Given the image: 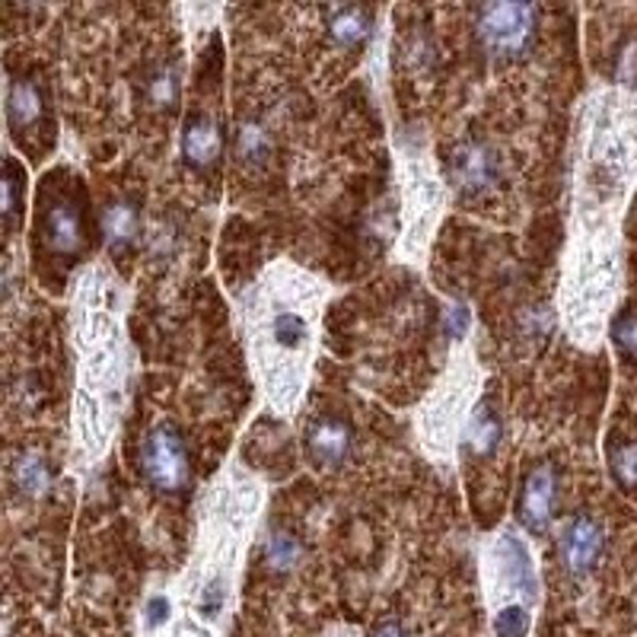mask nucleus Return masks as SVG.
I'll return each mask as SVG.
<instances>
[{
  "mask_svg": "<svg viewBox=\"0 0 637 637\" xmlns=\"http://www.w3.org/2000/svg\"><path fill=\"white\" fill-rule=\"evenodd\" d=\"M475 29L488 55L513 61L535 45L539 10L532 3H485L475 17Z\"/></svg>",
  "mask_w": 637,
  "mask_h": 637,
  "instance_id": "nucleus-1",
  "label": "nucleus"
},
{
  "mask_svg": "<svg viewBox=\"0 0 637 637\" xmlns=\"http://www.w3.org/2000/svg\"><path fill=\"white\" fill-rule=\"evenodd\" d=\"M449 179H453L456 192L466 198L488 194L500 182L498 150L485 140H463L449 153Z\"/></svg>",
  "mask_w": 637,
  "mask_h": 637,
  "instance_id": "nucleus-4",
  "label": "nucleus"
},
{
  "mask_svg": "<svg viewBox=\"0 0 637 637\" xmlns=\"http://www.w3.org/2000/svg\"><path fill=\"white\" fill-rule=\"evenodd\" d=\"M140 469L147 475V481L163 495L185 491L192 481V453L182 431L172 424L153 427L140 446Z\"/></svg>",
  "mask_w": 637,
  "mask_h": 637,
  "instance_id": "nucleus-2",
  "label": "nucleus"
},
{
  "mask_svg": "<svg viewBox=\"0 0 637 637\" xmlns=\"http://www.w3.org/2000/svg\"><path fill=\"white\" fill-rule=\"evenodd\" d=\"M103 240L112 255L135 252L140 240V208L128 198H115L103 211Z\"/></svg>",
  "mask_w": 637,
  "mask_h": 637,
  "instance_id": "nucleus-10",
  "label": "nucleus"
},
{
  "mask_svg": "<svg viewBox=\"0 0 637 637\" xmlns=\"http://www.w3.org/2000/svg\"><path fill=\"white\" fill-rule=\"evenodd\" d=\"M354 446V431L344 417L338 415H319L316 421H309L306 427V453L312 463L338 469Z\"/></svg>",
  "mask_w": 637,
  "mask_h": 637,
  "instance_id": "nucleus-8",
  "label": "nucleus"
},
{
  "mask_svg": "<svg viewBox=\"0 0 637 637\" xmlns=\"http://www.w3.org/2000/svg\"><path fill=\"white\" fill-rule=\"evenodd\" d=\"M275 341L280 348H300L306 341V322L297 312H277Z\"/></svg>",
  "mask_w": 637,
  "mask_h": 637,
  "instance_id": "nucleus-20",
  "label": "nucleus"
},
{
  "mask_svg": "<svg viewBox=\"0 0 637 637\" xmlns=\"http://www.w3.org/2000/svg\"><path fill=\"white\" fill-rule=\"evenodd\" d=\"M609 471H612V478H615L625 491H635L637 488V440L612 446Z\"/></svg>",
  "mask_w": 637,
  "mask_h": 637,
  "instance_id": "nucleus-19",
  "label": "nucleus"
},
{
  "mask_svg": "<svg viewBox=\"0 0 637 637\" xmlns=\"http://www.w3.org/2000/svg\"><path fill=\"white\" fill-rule=\"evenodd\" d=\"M500 558H503V571H507L510 586H517L529 599H535V574H532L527 545L517 535H507V539H500Z\"/></svg>",
  "mask_w": 637,
  "mask_h": 637,
  "instance_id": "nucleus-14",
  "label": "nucleus"
},
{
  "mask_svg": "<svg viewBox=\"0 0 637 637\" xmlns=\"http://www.w3.org/2000/svg\"><path fill=\"white\" fill-rule=\"evenodd\" d=\"M169 618V603L163 596H157V599H150V606H147V625H163Z\"/></svg>",
  "mask_w": 637,
  "mask_h": 637,
  "instance_id": "nucleus-26",
  "label": "nucleus"
},
{
  "mask_svg": "<svg viewBox=\"0 0 637 637\" xmlns=\"http://www.w3.org/2000/svg\"><path fill=\"white\" fill-rule=\"evenodd\" d=\"M554 503H558V469H554V463H539L520 488L517 520L523 523V529L542 535L552 523Z\"/></svg>",
  "mask_w": 637,
  "mask_h": 637,
  "instance_id": "nucleus-5",
  "label": "nucleus"
},
{
  "mask_svg": "<svg viewBox=\"0 0 637 637\" xmlns=\"http://www.w3.org/2000/svg\"><path fill=\"white\" fill-rule=\"evenodd\" d=\"M20 201H23V167L13 157H7V163H3V223H7V230L17 226L20 208H23Z\"/></svg>",
  "mask_w": 637,
  "mask_h": 637,
  "instance_id": "nucleus-18",
  "label": "nucleus"
},
{
  "mask_svg": "<svg viewBox=\"0 0 637 637\" xmlns=\"http://www.w3.org/2000/svg\"><path fill=\"white\" fill-rule=\"evenodd\" d=\"M495 631L498 637H527L529 635V615L523 606H507L495 618Z\"/></svg>",
  "mask_w": 637,
  "mask_h": 637,
  "instance_id": "nucleus-22",
  "label": "nucleus"
},
{
  "mask_svg": "<svg viewBox=\"0 0 637 637\" xmlns=\"http://www.w3.org/2000/svg\"><path fill=\"white\" fill-rule=\"evenodd\" d=\"M329 39L341 49H363L373 35V13L367 7H335L329 10Z\"/></svg>",
  "mask_w": 637,
  "mask_h": 637,
  "instance_id": "nucleus-11",
  "label": "nucleus"
},
{
  "mask_svg": "<svg viewBox=\"0 0 637 637\" xmlns=\"http://www.w3.org/2000/svg\"><path fill=\"white\" fill-rule=\"evenodd\" d=\"M39 236L61 258H74L86 250V211L84 201L71 192H55L39 208Z\"/></svg>",
  "mask_w": 637,
  "mask_h": 637,
  "instance_id": "nucleus-3",
  "label": "nucleus"
},
{
  "mask_svg": "<svg viewBox=\"0 0 637 637\" xmlns=\"http://www.w3.org/2000/svg\"><path fill=\"white\" fill-rule=\"evenodd\" d=\"M615 77L637 86V35H631L628 42L618 45V52H615Z\"/></svg>",
  "mask_w": 637,
  "mask_h": 637,
  "instance_id": "nucleus-23",
  "label": "nucleus"
},
{
  "mask_svg": "<svg viewBox=\"0 0 637 637\" xmlns=\"http://www.w3.org/2000/svg\"><path fill=\"white\" fill-rule=\"evenodd\" d=\"M612 341L618 344V351H625L628 358H637V312H622L612 322Z\"/></svg>",
  "mask_w": 637,
  "mask_h": 637,
  "instance_id": "nucleus-21",
  "label": "nucleus"
},
{
  "mask_svg": "<svg viewBox=\"0 0 637 637\" xmlns=\"http://www.w3.org/2000/svg\"><path fill=\"white\" fill-rule=\"evenodd\" d=\"M179 89H182V74L176 61H160L147 71L144 77V103L153 112H169L179 103Z\"/></svg>",
  "mask_w": 637,
  "mask_h": 637,
  "instance_id": "nucleus-12",
  "label": "nucleus"
},
{
  "mask_svg": "<svg viewBox=\"0 0 637 637\" xmlns=\"http://www.w3.org/2000/svg\"><path fill=\"white\" fill-rule=\"evenodd\" d=\"M262 558H265V567L275 571V574H287L300 564L304 558V545L294 532L287 529H275L265 535V545H262Z\"/></svg>",
  "mask_w": 637,
  "mask_h": 637,
  "instance_id": "nucleus-16",
  "label": "nucleus"
},
{
  "mask_svg": "<svg viewBox=\"0 0 637 637\" xmlns=\"http://www.w3.org/2000/svg\"><path fill=\"white\" fill-rule=\"evenodd\" d=\"M221 603H223V586L217 581L208 583V586H204V596H201V612L214 618V615L221 612Z\"/></svg>",
  "mask_w": 637,
  "mask_h": 637,
  "instance_id": "nucleus-25",
  "label": "nucleus"
},
{
  "mask_svg": "<svg viewBox=\"0 0 637 637\" xmlns=\"http://www.w3.org/2000/svg\"><path fill=\"white\" fill-rule=\"evenodd\" d=\"M49 96L45 86L32 74H13L7 81V125L20 140H26V131H35V125L45 121Z\"/></svg>",
  "mask_w": 637,
  "mask_h": 637,
  "instance_id": "nucleus-7",
  "label": "nucleus"
},
{
  "mask_svg": "<svg viewBox=\"0 0 637 637\" xmlns=\"http://www.w3.org/2000/svg\"><path fill=\"white\" fill-rule=\"evenodd\" d=\"M370 637H405V628H402L395 618H389V622H380V625L370 631Z\"/></svg>",
  "mask_w": 637,
  "mask_h": 637,
  "instance_id": "nucleus-27",
  "label": "nucleus"
},
{
  "mask_svg": "<svg viewBox=\"0 0 637 637\" xmlns=\"http://www.w3.org/2000/svg\"><path fill=\"white\" fill-rule=\"evenodd\" d=\"M233 144H236V157L252 169L265 167L268 157H272V150H275V138H272L268 125H262L258 118H243V121L236 125Z\"/></svg>",
  "mask_w": 637,
  "mask_h": 637,
  "instance_id": "nucleus-13",
  "label": "nucleus"
},
{
  "mask_svg": "<svg viewBox=\"0 0 637 637\" xmlns=\"http://www.w3.org/2000/svg\"><path fill=\"white\" fill-rule=\"evenodd\" d=\"M503 437V424H500L498 412L491 405H478V412L471 415L469 434H466V444L478 456V459H488L495 449L500 446Z\"/></svg>",
  "mask_w": 637,
  "mask_h": 637,
  "instance_id": "nucleus-15",
  "label": "nucleus"
},
{
  "mask_svg": "<svg viewBox=\"0 0 637 637\" xmlns=\"http://www.w3.org/2000/svg\"><path fill=\"white\" fill-rule=\"evenodd\" d=\"M606 545V532L596 523V517L590 513H577L561 535V561H564V571L574 574V577H586L599 554Z\"/></svg>",
  "mask_w": 637,
  "mask_h": 637,
  "instance_id": "nucleus-6",
  "label": "nucleus"
},
{
  "mask_svg": "<svg viewBox=\"0 0 637 637\" xmlns=\"http://www.w3.org/2000/svg\"><path fill=\"white\" fill-rule=\"evenodd\" d=\"M444 329L449 335L466 332V329H469V309H466V306H449V309H446Z\"/></svg>",
  "mask_w": 637,
  "mask_h": 637,
  "instance_id": "nucleus-24",
  "label": "nucleus"
},
{
  "mask_svg": "<svg viewBox=\"0 0 637 637\" xmlns=\"http://www.w3.org/2000/svg\"><path fill=\"white\" fill-rule=\"evenodd\" d=\"M13 481H17V488H20L26 498L49 495V488H52V469H49L45 456L23 453V456L13 463Z\"/></svg>",
  "mask_w": 637,
  "mask_h": 637,
  "instance_id": "nucleus-17",
  "label": "nucleus"
},
{
  "mask_svg": "<svg viewBox=\"0 0 637 637\" xmlns=\"http://www.w3.org/2000/svg\"><path fill=\"white\" fill-rule=\"evenodd\" d=\"M223 153V128L221 121L208 112L189 115L182 128V160L198 172L217 167Z\"/></svg>",
  "mask_w": 637,
  "mask_h": 637,
  "instance_id": "nucleus-9",
  "label": "nucleus"
}]
</instances>
